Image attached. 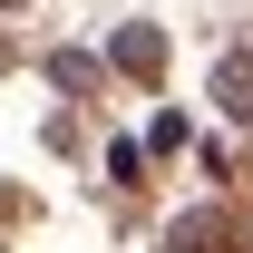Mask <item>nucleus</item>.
Wrapping results in <instances>:
<instances>
[{"label":"nucleus","instance_id":"obj_1","mask_svg":"<svg viewBox=\"0 0 253 253\" xmlns=\"http://www.w3.org/2000/svg\"><path fill=\"white\" fill-rule=\"evenodd\" d=\"M166 253H234V214H224V205L175 214V224H166Z\"/></svg>","mask_w":253,"mask_h":253},{"label":"nucleus","instance_id":"obj_3","mask_svg":"<svg viewBox=\"0 0 253 253\" xmlns=\"http://www.w3.org/2000/svg\"><path fill=\"white\" fill-rule=\"evenodd\" d=\"M117 68H136V78H156V68H166L156 30H126V39H117Z\"/></svg>","mask_w":253,"mask_h":253},{"label":"nucleus","instance_id":"obj_2","mask_svg":"<svg viewBox=\"0 0 253 253\" xmlns=\"http://www.w3.org/2000/svg\"><path fill=\"white\" fill-rule=\"evenodd\" d=\"M214 107H224L234 126H253V39H244V49H224V68H214Z\"/></svg>","mask_w":253,"mask_h":253}]
</instances>
